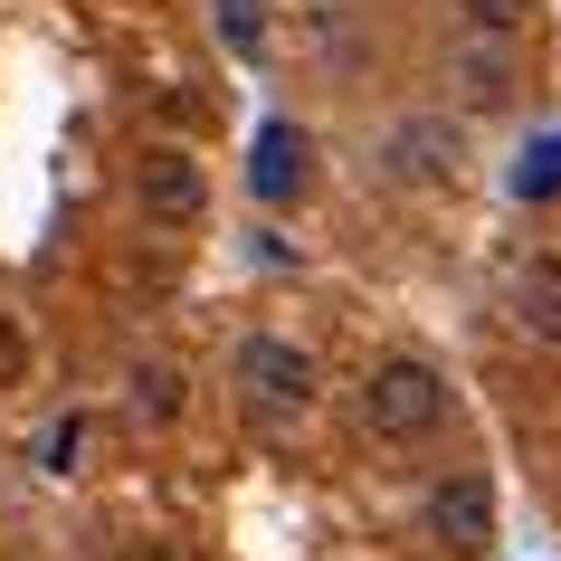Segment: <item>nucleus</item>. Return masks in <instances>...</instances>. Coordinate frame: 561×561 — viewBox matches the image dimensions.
Wrapping results in <instances>:
<instances>
[{
    "label": "nucleus",
    "mask_w": 561,
    "mask_h": 561,
    "mask_svg": "<svg viewBox=\"0 0 561 561\" xmlns=\"http://www.w3.org/2000/svg\"><path fill=\"white\" fill-rule=\"evenodd\" d=\"M362 419H371L381 438L410 447V438H428L447 419V381L419 353H390V362H371V381H362Z\"/></svg>",
    "instance_id": "f257e3e1"
},
{
    "label": "nucleus",
    "mask_w": 561,
    "mask_h": 561,
    "mask_svg": "<svg viewBox=\"0 0 561 561\" xmlns=\"http://www.w3.org/2000/svg\"><path fill=\"white\" fill-rule=\"evenodd\" d=\"M314 353L305 343H286V333H248L238 343V390H248V410L257 419H296V410H314Z\"/></svg>",
    "instance_id": "f03ea898"
},
{
    "label": "nucleus",
    "mask_w": 561,
    "mask_h": 561,
    "mask_svg": "<svg viewBox=\"0 0 561 561\" xmlns=\"http://www.w3.org/2000/svg\"><path fill=\"white\" fill-rule=\"evenodd\" d=\"M134 201H144V219H152V229H181V219H201V201H209L201 152H181V144L144 152V162H134Z\"/></svg>",
    "instance_id": "7ed1b4c3"
},
{
    "label": "nucleus",
    "mask_w": 561,
    "mask_h": 561,
    "mask_svg": "<svg viewBox=\"0 0 561 561\" xmlns=\"http://www.w3.org/2000/svg\"><path fill=\"white\" fill-rule=\"evenodd\" d=\"M428 533H438L447 552H485V533H495V485H485V467L438 476V495H428Z\"/></svg>",
    "instance_id": "20e7f679"
},
{
    "label": "nucleus",
    "mask_w": 561,
    "mask_h": 561,
    "mask_svg": "<svg viewBox=\"0 0 561 561\" xmlns=\"http://www.w3.org/2000/svg\"><path fill=\"white\" fill-rule=\"evenodd\" d=\"M381 162H390V181H457V134H447L438 115H410V124H390L381 134Z\"/></svg>",
    "instance_id": "39448f33"
},
{
    "label": "nucleus",
    "mask_w": 561,
    "mask_h": 561,
    "mask_svg": "<svg viewBox=\"0 0 561 561\" xmlns=\"http://www.w3.org/2000/svg\"><path fill=\"white\" fill-rule=\"evenodd\" d=\"M248 191H257V201H296V191H305V134H296V124H257Z\"/></svg>",
    "instance_id": "423d86ee"
},
{
    "label": "nucleus",
    "mask_w": 561,
    "mask_h": 561,
    "mask_svg": "<svg viewBox=\"0 0 561 561\" xmlns=\"http://www.w3.org/2000/svg\"><path fill=\"white\" fill-rule=\"evenodd\" d=\"M457 95H467V105H514V58L485 48V38H467V48H457Z\"/></svg>",
    "instance_id": "0eeeda50"
},
{
    "label": "nucleus",
    "mask_w": 561,
    "mask_h": 561,
    "mask_svg": "<svg viewBox=\"0 0 561 561\" xmlns=\"http://www.w3.org/2000/svg\"><path fill=\"white\" fill-rule=\"evenodd\" d=\"M514 305H524V324L542 333V343H561V257H533L524 276H514Z\"/></svg>",
    "instance_id": "6e6552de"
},
{
    "label": "nucleus",
    "mask_w": 561,
    "mask_h": 561,
    "mask_svg": "<svg viewBox=\"0 0 561 561\" xmlns=\"http://www.w3.org/2000/svg\"><path fill=\"white\" fill-rule=\"evenodd\" d=\"M209 20H219V38H229V58H257L266 48V10L257 0H209Z\"/></svg>",
    "instance_id": "1a4fd4ad"
},
{
    "label": "nucleus",
    "mask_w": 561,
    "mask_h": 561,
    "mask_svg": "<svg viewBox=\"0 0 561 561\" xmlns=\"http://www.w3.org/2000/svg\"><path fill=\"white\" fill-rule=\"evenodd\" d=\"M514 181H524V201H542V191L561 181V144H533V162H524Z\"/></svg>",
    "instance_id": "9d476101"
},
{
    "label": "nucleus",
    "mask_w": 561,
    "mask_h": 561,
    "mask_svg": "<svg viewBox=\"0 0 561 561\" xmlns=\"http://www.w3.org/2000/svg\"><path fill=\"white\" fill-rule=\"evenodd\" d=\"M457 10H467V30H514V20H524V0H457Z\"/></svg>",
    "instance_id": "9b49d317"
},
{
    "label": "nucleus",
    "mask_w": 561,
    "mask_h": 561,
    "mask_svg": "<svg viewBox=\"0 0 561 561\" xmlns=\"http://www.w3.org/2000/svg\"><path fill=\"white\" fill-rule=\"evenodd\" d=\"M134 400H144V419H172V371L152 362V371H144V390H134Z\"/></svg>",
    "instance_id": "f8f14e48"
},
{
    "label": "nucleus",
    "mask_w": 561,
    "mask_h": 561,
    "mask_svg": "<svg viewBox=\"0 0 561 561\" xmlns=\"http://www.w3.org/2000/svg\"><path fill=\"white\" fill-rule=\"evenodd\" d=\"M77 447H87V419H58V438H48V467H77Z\"/></svg>",
    "instance_id": "ddd939ff"
},
{
    "label": "nucleus",
    "mask_w": 561,
    "mask_h": 561,
    "mask_svg": "<svg viewBox=\"0 0 561 561\" xmlns=\"http://www.w3.org/2000/svg\"><path fill=\"white\" fill-rule=\"evenodd\" d=\"M20 362H30V343H20V324L0 314V381H20Z\"/></svg>",
    "instance_id": "4468645a"
},
{
    "label": "nucleus",
    "mask_w": 561,
    "mask_h": 561,
    "mask_svg": "<svg viewBox=\"0 0 561 561\" xmlns=\"http://www.w3.org/2000/svg\"><path fill=\"white\" fill-rule=\"evenodd\" d=\"M124 561H181V552H172V542H134Z\"/></svg>",
    "instance_id": "2eb2a0df"
}]
</instances>
